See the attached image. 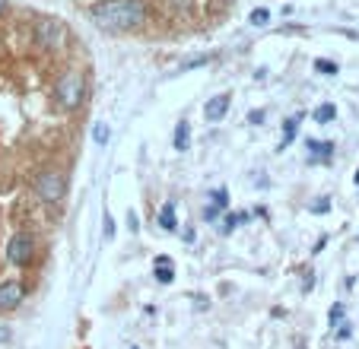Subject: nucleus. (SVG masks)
<instances>
[{
	"label": "nucleus",
	"instance_id": "nucleus-24",
	"mask_svg": "<svg viewBox=\"0 0 359 349\" xmlns=\"http://www.w3.org/2000/svg\"><path fill=\"white\" fill-rule=\"evenodd\" d=\"M128 229L131 232H140V219H137L134 210H128Z\"/></svg>",
	"mask_w": 359,
	"mask_h": 349
},
{
	"label": "nucleus",
	"instance_id": "nucleus-26",
	"mask_svg": "<svg viewBox=\"0 0 359 349\" xmlns=\"http://www.w3.org/2000/svg\"><path fill=\"white\" fill-rule=\"evenodd\" d=\"M312 286H315V280H312V273H308L306 282H302V292H312Z\"/></svg>",
	"mask_w": 359,
	"mask_h": 349
},
{
	"label": "nucleus",
	"instance_id": "nucleus-15",
	"mask_svg": "<svg viewBox=\"0 0 359 349\" xmlns=\"http://www.w3.org/2000/svg\"><path fill=\"white\" fill-rule=\"evenodd\" d=\"M267 19H270V10H267V7H258L255 13L248 16V23L255 26V29H261V26H267Z\"/></svg>",
	"mask_w": 359,
	"mask_h": 349
},
{
	"label": "nucleus",
	"instance_id": "nucleus-4",
	"mask_svg": "<svg viewBox=\"0 0 359 349\" xmlns=\"http://www.w3.org/2000/svg\"><path fill=\"white\" fill-rule=\"evenodd\" d=\"M32 257H35V238L29 232H16L7 241V260L13 267H26Z\"/></svg>",
	"mask_w": 359,
	"mask_h": 349
},
{
	"label": "nucleus",
	"instance_id": "nucleus-29",
	"mask_svg": "<svg viewBox=\"0 0 359 349\" xmlns=\"http://www.w3.org/2000/svg\"><path fill=\"white\" fill-rule=\"evenodd\" d=\"M353 181H356V187H359V169H356V175H353Z\"/></svg>",
	"mask_w": 359,
	"mask_h": 349
},
{
	"label": "nucleus",
	"instance_id": "nucleus-8",
	"mask_svg": "<svg viewBox=\"0 0 359 349\" xmlns=\"http://www.w3.org/2000/svg\"><path fill=\"white\" fill-rule=\"evenodd\" d=\"M334 156V143L328 140H308V159L312 162H328Z\"/></svg>",
	"mask_w": 359,
	"mask_h": 349
},
{
	"label": "nucleus",
	"instance_id": "nucleus-31",
	"mask_svg": "<svg viewBox=\"0 0 359 349\" xmlns=\"http://www.w3.org/2000/svg\"><path fill=\"white\" fill-rule=\"evenodd\" d=\"M131 349H137V346H131Z\"/></svg>",
	"mask_w": 359,
	"mask_h": 349
},
{
	"label": "nucleus",
	"instance_id": "nucleus-22",
	"mask_svg": "<svg viewBox=\"0 0 359 349\" xmlns=\"http://www.w3.org/2000/svg\"><path fill=\"white\" fill-rule=\"evenodd\" d=\"M203 219H207V223L219 219V207H217V203H207V207H203Z\"/></svg>",
	"mask_w": 359,
	"mask_h": 349
},
{
	"label": "nucleus",
	"instance_id": "nucleus-7",
	"mask_svg": "<svg viewBox=\"0 0 359 349\" xmlns=\"http://www.w3.org/2000/svg\"><path fill=\"white\" fill-rule=\"evenodd\" d=\"M226 112H229V96H213V99H207V105H203V118H207L210 124L223 121Z\"/></svg>",
	"mask_w": 359,
	"mask_h": 349
},
{
	"label": "nucleus",
	"instance_id": "nucleus-3",
	"mask_svg": "<svg viewBox=\"0 0 359 349\" xmlns=\"http://www.w3.org/2000/svg\"><path fill=\"white\" fill-rule=\"evenodd\" d=\"M64 191H67V178H64L58 169H45L35 178V194L45 203H58L60 197H64Z\"/></svg>",
	"mask_w": 359,
	"mask_h": 349
},
{
	"label": "nucleus",
	"instance_id": "nucleus-27",
	"mask_svg": "<svg viewBox=\"0 0 359 349\" xmlns=\"http://www.w3.org/2000/svg\"><path fill=\"white\" fill-rule=\"evenodd\" d=\"M175 3H178V7H191V0H175Z\"/></svg>",
	"mask_w": 359,
	"mask_h": 349
},
{
	"label": "nucleus",
	"instance_id": "nucleus-6",
	"mask_svg": "<svg viewBox=\"0 0 359 349\" xmlns=\"http://www.w3.org/2000/svg\"><path fill=\"white\" fill-rule=\"evenodd\" d=\"M26 302V286L19 280H3L0 282V312H16Z\"/></svg>",
	"mask_w": 359,
	"mask_h": 349
},
{
	"label": "nucleus",
	"instance_id": "nucleus-13",
	"mask_svg": "<svg viewBox=\"0 0 359 349\" xmlns=\"http://www.w3.org/2000/svg\"><path fill=\"white\" fill-rule=\"evenodd\" d=\"M334 118H337V108L331 102H324V105H318V108H315V121H318V124H331Z\"/></svg>",
	"mask_w": 359,
	"mask_h": 349
},
{
	"label": "nucleus",
	"instance_id": "nucleus-30",
	"mask_svg": "<svg viewBox=\"0 0 359 349\" xmlns=\"http://www.w3.org/2000/svg\"><path fill=\"white\" fill-rule=\"evenodd\" d=\"M3 7H7V0H0V13H3Z\"/></svg>",
	"mask_w": 359,
	"mask_h": 349
},
{
	"label": "nucleus",
	"instance_id": "nucleus-10",
	"mask_svg": "<svg viewBox=\"0 0 359 349\" xmlns=\"http://www.w3.org/2000/svg\"><path fill=\"white\" fill-rule=\"evenodd\" d=\"M175 149H178V153L191 149V124H187V121H181V124L175 127Z\"/></svg>",
	"mask_w": 359,
	"mask_h": 349
},
{
	"label": "nucleus",
	"instance_id": "nucleus-23",
	"mask_svg": "<svg viewBox=\"0 0 359 349\" xmlns=\"http://www.w3.org/2000/svg\"><path fill=\"white\" fill-rule=\"evenodd\" d=\"M328 210H331L328 197H318V203H312V213H318V216H322V213H328Z\"/></svg>",
	"mask_w": 359,
	"mask_h": 349
},
{
	"label": "nucleus",
	"instance_id": "nucleus-9",
	"mask_svg": "<svg viewBox=\"0 0 359 349\" xmlns=\"http://www.w3.org/2000/svg\"><path fill=\"white\" fill-rule=\"evenodd\" d=\"M153 273H156V280L162 282V286H169V282L175 280V270H172V260L169 257H156V267H153Z\"/></svg>",
	"mask_w": 359,
	"mask_h": 349
},
{
	"label": "nucleus",
	"instance_id": "nucleus-16",
	"mask_svg": "<svg viewBox=\"0 0 359 349\" xmlns=\"http://www.w3.org/2000/svg\"><path fill=\"white\" fill-rule=\"evenodd\" d=\"M315 70H318V74H324V76H334L337 74V64H334V60L318 58V60H315Z\"/></svg>",
	"mask_w": 359,
	"mask_h": 349
},
{
	"label": "nucleus",
	"instance_id": "nucleus-14",
	"mask_svg": "<svg viewBox=\"0 0 359 349\" xmlns=\"http://www.w3.org/2000/svg\"><path fill=\"white\" fill-rule=\"evenodd\" d=\"M296 130H299V118H290L283 127V140H280V149H286L292 140H296Z\"/></svg>",
	"mask_w": 359,
	"mask_h": 349
},
{
	"label": "nucleus",
	"instance_id": "nucleus-17",
	"mask_svg": "<svg viewBox=\"0 0 359 349\" xmlns=\"http://www.w3.org/2000/svg\"><path fill=\"white\" fill-rule=\"evenodd\" d=\"M210 203H217L219 210H223V207H229V194H226L223 187H217V191L210 194Z\"/></svg>",
	"mask_w": 359,
	"mask_h": 349
},
{
	"label": "nucleus",
	"instance_id": "nucleus-19",
	"mask_svg": "<svg viewBox=\"0 0 359 349\" xmlns=\"http://www.w3.org/2000/svg\"><path fill=\"white\" fill-rule=\"evenodd\" d=\"M328 321H331V324H340V321H344V305L337 302L334 308H331V312H328Z\"/></svg>",
	"mask_w": 359,
	"mask_h": 349
},
{
	"label": "nucleus",
	"instance_id": "nucleus-28",
	"mask_svg": "<svg viewBox=\"0 0 359 349\" xmlns=\"http://www.w3.org/2000/svg\"><path fill=\"white\" fill-rule=\"evenodd\" d=\"M0 340H10V330H0Z\"/></svg>",
	"mask_w": 359,
	"mask_h": 349
},
{
	"label": "nucleus",
	"instance_id": "nucleus-5",
	"mask_svg": "<svg viewBox=\"0 0 359 349\" xmlns=\"http://www.w3.org/2000/svg\"><path fill=\"white\" fill-rule=\"evenodd\" d=\"M35 42L42 48H48V51H58V48H64V42H67V29H64V23H58V19H42V23L35 26Z\"/></svg>",
	"mask_w": 359,
	"mask_h": 349
},
{
	"label": "nucleus",
	"instance_id": "nucleus-21",
	"mask_svg": "<svg viewBox=\"0 0 359 349\" xmlns=\"http://www.w3.org/2000/svg\"><path fill=\"white\" fill-rule=\"evenodd\" d=\"M207 60H210V54H203V58H191V60H185V64H181V70H194V67H203Z\"/></svg>",
	"mask_w": 359,
	"mask_h": 349
},
{
	"label": "nucleus",
	"instance_id": "nucleus-12",
	"mask_svg": "<svg viewBox=\"0 0 359 349\" xmlns=\"http://www.w3.org/2000/svg\"><path fill=\"white\" fill-rule=\"evenodd\" d=\"M108 140H112V127L105 124V121H99V124L92 127V143H96V146H105Z\"/></svg>",
	"mask_w": 359,
	"mask_h": 349
},
{
	"label": "nucleus",
	"instance_id": "nucleus-20",
	"mask_svg": "<svg viewBox=\"0 0 359 349\" xmlns=\"http://www.w3.org/2000/svg\"><path fill=\"white\" fill-rule=\"evenodd\" d=\"M337 327H340V330H337V340H350V337H353V324H350V321H340Z\"/></svg>",
	"mask_w": 359,
	"mask_h": 349
},
{
	"label": "nucleus",
	"instance_id": "nucleus-1",
	"mask_svg": "<svg viewBox=\"0 0 359 349\" xmlns=\"http://www.w3.org/2000/svg\"><path fill=\"white\" fill-rule=\"evenodd\" d=\"M147 19V7L143 0H102L92 7V23L99 29H108V32H124V29H134Z\"/></svg>",
	"mask_w": 359,
	"mask_h": 349
},
{
	"label": "nucleus",
	"instance_id": "nucleus-2",
	"mask_svg": "<svg viewBox=\"0 0 359 349\" xmlns=\"http://www.w3.org/2000/svg\"><path fill=\"white\" fill-rule=\"evenodd\" d=\"M83 90H86V80H83L80 70H67V74H60L58 83H54V96H58V105L64 108V112L80 108Z\"/></svg>",
	"mask_w": 359,
	"mask_h": 349
},
{
	"label": "nucleus",
	"instance_id": "nucleus-11",
	"mask_svg": "<svg viewBox=\"0 0 359 349\" xmlns=\"http://www.w3.org/2000/svg\"><path fill=\"white\" fill-rule=\"evenodd\" d=\"M159 225H162L165 232H175L178 229V223H175V203H162V210H159Z\"/></svg>",
	"mask_w": 359,
	"mask_h": 349
},
{
	"label": "nucleus",
	"instance_id": "nucleus-25",
	"mask_svg": "<svg viewBox=\"0 0 359 349\" xmlns=\"http://www.w3.org/2000/svg\"><path fill=\"white\" fill-rule=\"evenodd\" d=\"M248 124H264V112H251L248 114Z\"/></svg>",
	"mask_w": 359,
	"mask_h": 349
},
{
	"label": "nucleus",
	"instance_id": "nucleus-18",
	"mask_svg": "<svg viewBox=\"0 0 359 349\" xmlns=\"http://www.w3.org/2000/svg\"><path fill=\"white\" fill-rule=\"evenodd\" d=\"M102 235H105V241H112V238H115V219H112V213H105V229H102Z\"/></svg>",
	"mask_w": 359,
	"mask_h": 349
}]
</instances>
